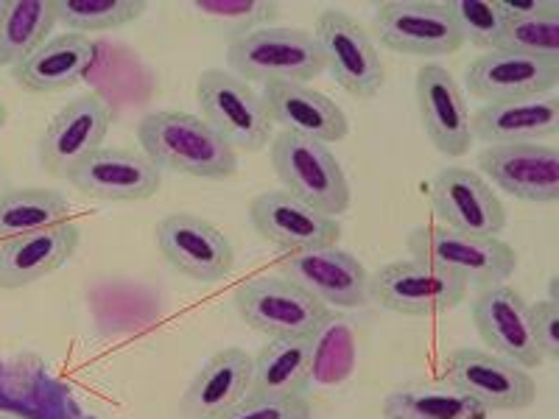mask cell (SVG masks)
<instances>
[{"mask_svg": "<svg viewBox=\"0 0 559 419\" xmlns=\"http://www.w3.org/2000/svg\"><path fill=\"white\" fill-rule=\"evenodd\" d=\"M138 140L140 152L159 171L210 179V182H224L238 171L236 148L218 137L199 115L179 112V109H157L143 115L138 123Z\"/></svg>", "mask_w": 559, "mask_h": 419, "instance_id": "6da1fadb", "label": "cell"}, {"mask_svg": "<svg viewBox=\"0 0 559 419\" xmlns=\"http://www.w3.org/2000/svg\"><path fill=\"white\" fill-rule=\"evenodd\" d=\"M414 261L462 279L467 288L503 286L518 272V252L501 238L456 232L442 224H423L408 232L406 241Z\"/></svg>", "mask_w": 559, "mask_h": 419, "instance_id": "7a4b0ae2", "label": "cell"}, {"mask_svg": "<svg viewBox=\"0 0 559 419\" xmlns=\"http://www.w3.org/2000/svg\"><path fill=\"white\" fill-rule=\"evenodd\" d=\"M241 322L269 338H322L333 308L280 274H258L236 291Z\"/></svg>", "mask_w": 559, "mask_h": 419, "instance_id": "3957f363", "label": "cell"}, {"mask_svg": "<svg viewBox=\"0 0 559 419\" xmlns=\"http://www.w3.org/2000/svg\"><path fill=\"white\" fill-rule=\"evenodd\" d=\"M227 62L247 84H308L324 73L317 37L302 28L269 26L229 39Z\"/></svg>", "mask_w": 559, "mask_h": 419, "instance_id": "277c9868", "label": "cell"}, {"mask_svg": "<svg viewBox=\"0 0 559 419\" xmlns=\"http://www.w3.org/2000/svg\"><path fill=\"white\" fill-rule=\"evenodd\" d=\"M269 157L283 191L302 199L324 216H344L349 207V182L331 146L292 132H280L269 143Z\"/></svg>", "mask_w": 559, "mask_h": 419, "instance_id": "5b68a950", "label": "cell"}, {"mask_svg": "<svg viewBox=\"0 0 559 419\" xmlns=\"http://www.w3.org/2000/svg\"><path fill=\"white\" fill-rule=\"evenodd\" d=\"M199 118L236 152L258 154L272 143V121L263 109L261 93L236 73L222 68L202 70L197 79Z\"/></svg>", "mask_w": 559, "mask_h": 419, "instance_id": "8992f818", "label": "cell"}, {"mask_svg": "<svg viewBox=\"0 0 559 419\" xmlns=\"http://www.w3.org/2000/svg\"><path fill=\"white\" fill-rule=\"evenodd\" d=\"M439 383L467 394L487 411H523L537 397V383L528 369L476 347L448 352Z\"/></svg>", "mask_w": 559, "mask_h": 419, "instance_id": "52a82bcc", "label": "cell"}, {"mask_svg": "<svg viewBox=\"0 0 559 419\" xmlns=\"http://www.w3.org/2000/svg\"><path fill=\"white\" fill-rule=\"evenodd\" d=\"M372 39L403 57H451L462 51V34L448 3L437 0H389L372 14Z\"/></svg>", "mask_w": 559, "mask_h": 419, "instance_id": "ba28073f", "label": "cell"}, {"mask_svg": "<svg viewBox=\"0 0 559 419\" xmlns=\"http://www.w3.org/2000/svg\"><path fill=\"white\" fill-rule=\"evenodd\" d=\"M313 37L324 57V70H331L338 87L353 98L369 101L381 93L386 82L381 53L376 39L356 17H349L342 9H324L317 17Z\"/></svg>", "mask_w": 559, "mask_h": 419, "instance_id": "9c48e42d", "label": "cell"}, {"mask_svg": "<svg viewBox=\"0 0 559 419\" xmlns=\"http://www.w3.org/2000/svg\"><path fill=\"white\" fill-rule=\"evenodd\" d=\"M467 286L423 261H392L369 274V299L401 316H439L459 308Z\"/></svg>", "mask_w": 559, "mask_h": 419, "instance_id": "30bf717a", "label": "cell"}, {"mask_svg": "<svg viewBox=\"0 0 559 419\" xmlns=\"http://www.w3.org/2000/svg\"><path fill=\"white\" fill-rule=\"evenodd\" d=\"M112 127V107L98 93H84L64 104L39 134V166L57 179H70L84 159L104 148Z\"/></svg>", "mask_w": 559, "mask_h": 419, "instance_id": "8fae6325", "label": "cell"}, {"mask_svg": "<svg viewBox=\"0 0 559 419\" xmlns=\"http://www.w3.org/2000/svg\"><path fill=\"white\" fill-rule=\"evenodd\" d=\"M154 241L168 266L193 283H222L236 268V249L229 238L193 213H171L159 218Z\"/></svg>", "mask_w": 559, "mask_h": 419, "instance_id": "7c38bea8", "label": "cell"}, {"mask_svg": "<svg viewBox=\"0 0 559 419\" xmlns=\"http://www.w3.org/2000/svg\"><path fill=\"white\" fill-rule=\"evenodd\" d=\"M249 222L263 241L280 249V254L338 247L342 241L338 218L324 216L288 191H266L254 196L249 204Z\"/></svg>", "mask_w": 559, "mask_h": 419, "instance_id": "4fadbf2b", "label": "cell"}, {"mask_svg": "<svg viewBox=\"0 0 559 419\" xmlns=\"http://www.w3.org/2000/svg\"><path fill=\"white\" fill-rule=\"evenodd\" d=\"M414 98L423 132L439 154L464 157L471 152L476 143L473 112L451 70L433 62L423 64L414 79Z\"/></svg>", "mask_w": 559, "mask_h": 419, "instance_id": "5bb4252c", "label": "cell"}, {"mask_svg": "<svg viewBox=\"0 0 559 419\" xmlns=\"http://www.w3.org/2000/svg\"><path fill=\"white\" fill-rule=\"evenodd\" d=\"M428 202L442 227L456 232L498 238V232L507 227L503 202L496 196L492 184L471 168L448 166L437 171L428 188Z\"/></svg>", "mask_w": 559, "mask_h": 419, "instance_id": "9a60e30c", "label": "cell"}, {"mask_svg": "<svg viewBox=\"0 0 559 419\" xmlns=\"http://www.w3.org/2000/svg\"><path fill=\"white\" fill-rule=\"evenodd\" d=\"M277 266L280 277L306 288L328 308L349 311L369 302V272L347 249L322 247L311 252L280 254Z\"/></svg>", "mask_w": 559, "mask_h": 419, "instance_id": "2e32d148", "label": "cell"}, {"mask_svg": "<svg viewBox=\"0 0 559 419\" xmlns=\"http://www.w3.org/2000/svg\"><path fill=\"white\" fill-rule=\"evenodd\" d=\"M478 171L521 202L554 204L559 199V152L546 143L481 148Z\"/></svg>", "mask_w": 559, "mask_h": 419, "instance_id": "e0dca14e", "label": "cell"}, {"mask_svg": "<svg viewBox=\"0 0 559 419\" xmlns=\"http://www.w3.org/2000/svg\"><path fill=\"white\" fill-rule=\"evenodd\" d=\"M464 84L471 89V96L484 104L551 96L559 84V62L509 51H487L467 64Z\"/></svg>", "mask_w": 559, "mask_h": 419, "instance_id": "ac0fdd59", "label": "cell"}, {"mask_svg": "<svg viewBox=\"0 0 559 419\" xmlns=\"http://www.w3.org/2000/svg\"><path fill=\"white\" fill-rule=\"evenodd\" d=\"M473 324L489 352L507 358L523 369H540L546 358L532 338L528 327V302L512 286L481 288L473 299Z\"/></svg>", "mask_w": 559, "mask_h": 419, "instance_id": "d6986e66", "label": "cell"}, {"mask_svg": "<svg viewBox=\"0 0 559 419\" xmlns=\"http://www.w3.org/2000/svg\"><path fill=\"white\" fill-rule=\"evenodd\" d=\"M68 182L96 202H146L159 191L163 171L143 152L98 148Z\"/></svg>", "mask_w": 559, "mask_h": 419, "instance_id": "ffe728a7", "label": "cell"}, {"mask_svg": "<svg viewBox=\"0 0 559 419\" xmlns=\"http://www.w3.org/2000/svg\"><path fill=\"white\" fill-rule=\"evenodd\" d=\"M261 101L272 127H280V132L311 137L324 146L342 143L349 132L344 109L311 84H263Z\"/></svg>", "mask_w": 559, "mask_h": 419, "instance_id": "44dd1931", "label": "cell"}, {"mask_svg": "<svg viewBox=\"0 0 559 419\" xmlns=\"http://www.w3.org/2000/svg\"><path fill=\"white\" fill-rule=\"evenodd\" d=\"M82 232L73 222L53 224L28 236L0 241V288H26L59 272L76 254Z\"/></svg>", "mask_w": 559, "mask_h": 419, "instance_id": "7402d4cb", "label": "cell"}, {"mask_svg": "<svg viewBox=\"0 0 559 419\" xmlns=\"http://www.w3.org/2000/svg\"><path fill=\"white\" fill-rule=\"evenodd\" d=\"M252 392V356L227 347L210 358L185 388L179 411L185 419H218Z\"/></svg>", "mask_w": 559, "mask_h": 419, "instance_id": "603a6c76", "label": "cell"}, {"mask_svg": "<svg viewBox=\"0 0 559 419\" xmlns=\"http://www.w3.org/2000/svg\"><path fill=\"white\" fill-rule=\"evenodd\" d=\"M559 134V96L484 104L473 112V137L487 146L543 143Z\"/></svg>", "mask_w": 559, "mask_h": 419, "instance_id": "cb8c5ba5", "label": "cell"}, {"mask_svg": "<svg viewBox=\"0 0 559 419\" xmlns=\"http://www.w3.org/2000/svg\"><path fill=\"white\" fill-rule=\"evenodd\" d=\"M96 59V39L64 32L48 39L26 62L12 68V76L28 93H39V96H45V93H62V89L76 87L87 76Z\"/></svg>", "mask_w": 559, "mask_h": 419, "instance_id": "d4e9b609", "label": "cell"}, {"mask_svg": "<svg viewBox=\"0 0 559 419\" xmlns=\"http://www.w3.org/2000/svg\"><path fill=\"white\" fill-rule=\"evenodd\" d=\"M319 338H269L252 358V392L263 397H308L319 369Z\"/></svg>", "mask_w": 559, "mask_h": 419, "instance_id": "484cf974", "label": "cell"}, {"mask_svg": "<svg viewBox=\"0 0 559 419\" xmlns=\"http://www.w3.org/2000/svg\"><path fill=\"white\" fill-rule=\"evenodd\" d=\"M53 0H9L0 23V64L17 68L53 37Z\"/></svg>", "mask_w": 559, "mask_h": 419, "instance_id": "4316f807", "label": "cell"}, {"mask_svg": "<svg viewBox=\"0 0 559 419\" xmlns=\"http://www.w3.org/2000/svg\"><path fill=\"white\" fill-rule=\"evenodd\" d=\"M70 222V202L48 188H9L0 193V241Z\"/></svg>", "mask_w": 559, "mask_h": 419, "instance_id": "83f0119b", "label": "cell"}, {"mask_svg": "<svg viewBox=\"0 0 559 419\" xmlns=\"http://www.w3.org/2000/svg\"><path fill=\"white\" fill-rule=\"evenodd\" d=\"M386 419H487V408L467 394L439 383V386H403L383 400Z\"/></svg>", "mask_w": 559, "mask_h": 419, "instance_id": "f1b7e54d", "label": "cell"}, {"mask_svg": "<svg viewBox=\"0 0 559 419\" xmlns=\"http://www.w3.org/2000/svg\"><path fill=\"white\" fill-rule=\"evenodd\" d=\"M57 23H62L70 34H102L118 32L132 26L143 17L146 3L143 0H53Z\"/></svg>", "mask_w": 559, "mask_h": 419, "instance_id": "f546056e", "label": "cell"}, {"mask_svg": "<svg viewBox=\"0 0 559 419\" xmlns=\"http://www.w3.org/2000/svg\"><path fill=\"white\" fill-rule=\"evenodd\" d=\"M191 7L204 23L224 32L229 39L269 28L280 9L272 0H197Z\"/></svg>", "mask_w": 559, "mask_h": 419, "instance_id": "4dcf8cb0", "label": "cell"}, {"mask_svg": "<svg viewBox=\"0 0 559 419\" xmlns=\"http://www.w3.org/2000/svg\"><path fill=\"white\" fill-rule=\"evenodd\" d=\"M498 51L559 62V12L507 20Z\"/></svg>", "mask_w": 559, "mask_h": 419, "instance_id": "1f68e13d", "label": "cell"}, {"mask_svg": "<svg viewBox=\"0 0 559 419\" xmlns=\"http://www.w3.org/2000/svg\"><path fill=\"white\" fill-rule=\"evenodd\" d=\"M451 17L464 43L476 45L484 53L498 51L507 17L498 9V0H451Z\"/></svg>", "mask_w": 559, "mask_h": 419, "instance_id": "d6a6232c", "label": "cell"}, {"mask_svg": "<svg viewBox=\"0 0 559 419\" xmlns=\"http://www.w3.org/2000/svg\"><path fill=\"white\" fill-rule=\"evenodd\" d=\"M218 419H311V400L308 397L247 394L236 408H229Z\"/></svg>", "mask_w": 559, "mask_h": 419, "instance_id": "836d02e7", "label": "cell"}, {"mask_svg": "<svg viewBox=\"0 0 559 419\" xmlns=\"http://www.w3.org/2000/svg\"><path fill=\"white\" fill-rule=\"evenodd\" d=\"M532 338L546 361H559V299H537L528 306Z\"/></svg>", "mask_w": 559, "mask_h": 419, "instance_id": "e575fe53", "label": "cell"}, {"mask_svg": "<svg viewBox=\"0 0 559 419\" xmlns=\"http://www.w3.org/2000/svg\"><path fill=\"white\" fill-rule=\"evenodd\" d=\"M498 9H501V14L507 20H512V17H540V14L559 12V0H515V3L498 0Z\"/></svg>", "mask_w": 559, "mask_h": 419, "instance_id": "d590c367", "label": "cell"}, {"mask_svg": "<svg viewBox=\"0 0 559 419\" xmlns=\"http://www.w3.org/2000/svg\"><path fill=\"white\" fill-rule=\"evenodd\" d=\"M7 121H9V112H7V107H3V101H0V129L7 127Z\"/></svg>", "mask_w": 559, "mask_h": 419, "instance_id": "8d00e7d4", "label": "cell"}, {"mask_svg": "<svg viewBox=\"0 0 559 419\" xmlns=\"http://www.w3.org/2000/svg\"><path fill=\"white\" fill-rule=\"evenodd\" d=\"M7 3L9 0H0V23H3V14H7Z\"/></svg>", "mask_w": 559, "mask_h": 419, "instance_id": "74e56055", "label": "cell"}, {"mask_svg": "<svg viewBox=\"0 0 559 419\" xmlns=\"http://www.w3.org/2000/svg\"><path fill=\"white\" fill-rule=\"evenodd\" d=\"M0 419H23V417H17V414H7V411H0Z\"/></svg>", "mask_w": 559, "mask_h": 419, "instance_id": "f35d334b", "label": "cell"}]
</instances>
